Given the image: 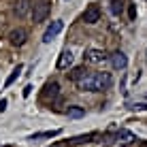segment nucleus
<instances>
[{"mask_svg": "<svg viewBox=\"0 0 147 147\" xmlns=\"http://www.w3.org/2000/svg\"><path fill=\"white\" fill-rule=\"evenodd\" d=\"M26 40H28V32L24 28H17V30H11V32H9V43L15 45V47H22Z\"/></svg>", "mask_w": 147, "mask_h": 147, "instance_id": "nucleus-4", "label": "nucleus"}, {"mask_svg": "<svg viewBox=\"0 0 147 147\" xmlns=\"http://www.w3.org/2000/svg\"><path fill=\"white\" fill-rule=\"evenodd\" d=\"M98 134L90 132V134H79V136H73V139H68V145H81V143H90L92 139H96Z\"/></svg>", "mask_w": 147, "mask_h": 147, "instance_id": "nucleus-12", "label": "nucleus"}, {"mask_svg": "<svg viewBox=\"0 0 147 147\" xmlns=\"http://www.w3.org/2000/svg\"><path fill=\"white\" fill-rule=\"evenodd\" d=\"M115 141H117L119 145H124V147H126V145H132L134 141H136V136L130 132V130H119V132L115 134Z\"/></svg>", "mask_w": 147, "mask_h": 147, "instance_id": "nucleus-11", "label": "nucleus"}, {"mask_svg": "<svg viewBox=\"0 0 147 147\" xmlns=\"http://www.w3.org/2000/svg\"><path fill=\"white\" fill-rule=\"evenodd\" d=\"M109 60H111V66H113L115 70H124L126 64H128V58H126L124 51H113L109 55Z\"/></svg>", "mask_w": 147, "mask_h": 147, "instance_id": "nucleus-5", "label": "nucleus"}, {"mask_svg": "<svg viewBox=\"0 0 147 147\" xmlns=\"http://www.w3.org/2000/svg\"><path fill=\"white\" fill-rule=\"evenodd\" d=\"M68 117H75V119H79V117H83L85 115V109H81V107H68Z\"/></svg>", "mask_w": 147, "mask_h": 147, "instance_id": "nucleus-14", "label": "nucleus"}, {"mask_svg": "<svg viewBox=\"0 0 147 147\" xmlns=\"http://www.w3.org/2000/svg\"><path fill=\"white\" fill-rule=\"evenodd\" d=\"M4 109H7V98H2V100H0V113H2Z\"/></svg>", "mask_w": 147, "mask_h": 147, "instance_id": "nucleus-19", "label": "nucleus"}, {"mask_svg": "<svg viewBox=\"0 0 147 147\" xmlns=\"http://www.w3.org/2000/svg\"><path fill=\"white\" fill-rule=\"evenodd\" d=\"M62 28H64V24L60 22V19H58V22H51V26L45 30V34H43V40H45V43H51V38L58 36V34L62 32Z\"/></svg>", "mask_w": 147, "mask_h": 147, "instance_id": "nucleus-6", "label": "nucleus"}, {"mask_svg": "<svg viewBox=\"0 0 147 147\" xmlns=\"http://www.w3.org/2000/svg\"><path fill=\"white\" fill-rule=\"evenodd\" d=\"M141 147H147V141H143V143H141Z\"/></svg>", "mask_w": 147, "mask_h": 147, "instance_id": "nucleus-21", "label": "nucleus"}, {"mask_svg": "<svg viewBox=\"0 0 147 147\" xmlns=\"http://www.w3.org/2000/svg\"><path fill=\"white\" fill-rule=\"evenodd\" d=\"M49 13H51V2L49 0H40V2L32 4V22L34 24L45 22L49 17Z\"/></svg>", "mask_w": 147, "mask_h": 147, "instance_id": "nucleus-2", "label": "nucleus"}, {"mask_svg": "<svg viewBox=\"0 0 147 147\" xmlns=\"http://www.w3.org/2000/svg\"><path fill=\"white\" fill-rule=\"evenodd\" d=\"M83 22H85V24H96V22H100V9H98V4H90V7L85 9Z\"/></svg>", "mask_w": 147, "mask_h": 147, "instance_id": "nucleus-7", "label": "nucleus"}, {"mask_svg": "<svg viewBox=\"0 0 147 147\" xmlns=\"http://www.w3.org/2000/svg\"><path fill=\"white\" fill-rule=\"evenodd\" d=\"M121 11H124V0H113V2H111V13L121 15Z\"/></svg>", "mask_w": 147, "mask_h": 147, "instance_id": "nucleus-16", "label": "nucleus"}, {"mask_svg": "<svg viewBox=\"0 0 147 147\" xmlns=\"http://www.w3.org/2000/svg\"><path fill=\"white\" fill-rule=\"evenodd\" d=\"M109 55L102 51V49H85V53H83V60L85 62H90V64H100V62H105Z\"/></svg>", "mask_w": 147, "mask_h": 147, "instance_id": "nucleus-3", "label": "nucleus"}, {"mask_svg": "<svg viewBox=\"0 0 147 147\" xmlns=\"http://www.w3.org/2000/svg\"><path fill=\"white\" fill-rule=\"evenodd\" d=\"M60 134V130H49V132H36V134H32V141H36V139H51V136H58Z\"/></svg>", "mask_w": 147, "mask_h": 147, "instance_id": "nucleus-15", "label": "nucleus"}, {"mask_svg": "<svg viewBox=\"0 0 147 147\" xmlns=\"http://www.w3.org/2000/svg\"><path fill=\"white\" fill-rule=\"evenodd\" d=\"M73 51H70V49H64L62 53H60V58H58V68L60 70H66L70 64H73Z\"/></svg>", "mask_w": 147, "mask_h": 147, "instance_id": "nucleus-10", "label": "nucleus"}, {"mask_svg": "<svg viewBox=\"0 0 147 147\" xmlns=\"http://www.w3.org/2000/svg\"><path fill=\"white\" fill-rule=\"evenodd\" d=\"M132 109H147V105H134Z\"/></svg>", "mask_w": 147, "mask_h": 147, "instance_id": "nucleus-20", "label": "nucleus"}, {"mask_svg": "<svg viewBox=\"0 0 147 147\" xmlns=\"http://www.w3.org/2000/svg\"><path fill=\"white\" fill-rule=\"evenodd\" d=\"M128 13H130V19L136 17V7H134V4H130V7H128Z\"/></svg>", "mask_w": 147, "mask_h": 147, "instance_id": "nucleus-18", "label": "nucleus"}, {"mask_svg": "<svg viewBox=\"0 0 147 147\" xmlns=\"http://www.w3.org/2000/svg\"><path fill=\"white\" fill-rule=\"evenodd\" d=\"M58 94H60V85L55 81H51V83H47L43 88V100H53V98H58Z\"/></svg>", "mask_w": 147, "mask_h": 147, "instance_id": "nucleus-9", "label": "nucleus"}, {"mask_svg": "<svg viewBox=\"0 0 147 147\" xmlns=\"http://www.w3.org/2000/svg\"><path fill=\"white\" fill-rule=\"evenodd\" d=\"M13 11H15V15H17L19 19H22V17H26L28 13H32V2H30V0H19Z\"/></svg>", "mask_w": 147, "mask_h": 147, "instance_id": "nucleus-8", "label": "nucleus"}, {"mask_svg": "<svg viewBox=\"0 0 147 147\" xmlns=\"http://www.w3.org/2000/svg\"><path fill=\"white\" fill-rule=\"evenodd\" d=\"M22 68H24V66H22V64H17V68H15V70H13V73H11V77H9V79H7V83H4V85H7V88H9V85H11V83H13V81H15V79H17V77H19V73H22Z\"/></svg>", "mask_w": 147, "mask_h": 147, "instance_id": "nucleus-17", "label": "nucleus"}, {"mask_svg": "<svg viewBox=\"0 0 147 147\" xmlns=\"http://www.w3.org/2000/svg\"><path fill=\"white\" fill-rule=\"evenodd\" d=\"M75 83H77V88L81 92H102V90L111 88L113 79H111L109 73H88Z\"/></svg>", "mask_w": 147, "mask_h": 147, "instance_id": "nucleus-1", "label": "nucleus"}, {"mask_svg": "<svg viewBox=\"0 0 147 147\" xmlns=\"http://www.w3.org/2000/svg\"><path fill=\"white\" fill-rule=\"evenodd\" d=\"M88 73H90V70L85 68V66H77V68H73V70L68 73V77L73 79V81H79L81 77H83V75H88Z\"/></svg>", "mask_w": 147, "mask_h": 147, "instance_id": "nucleus-13", "label": "nucleus"}]
</instances>
